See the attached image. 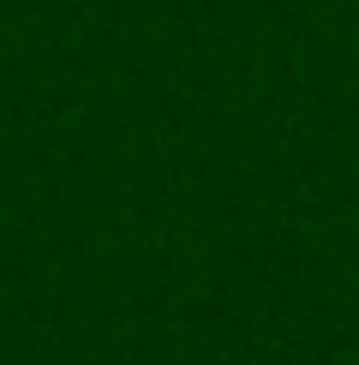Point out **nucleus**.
Segmentation results:
<instances>
[{"instance_id":"nucleus-1","label":"nucleus","mask_w":359,"mask_h":365,"mask_svg":"<svg viewBox=\"0 0 359 365\" xmlns=\"http://www.w3.org/2000/svg\"><path fill=\"white\" fill-rule=\"evenodd\" d=\"M353 365H359V359H353Z\"/></svg>"}]
</instances>
